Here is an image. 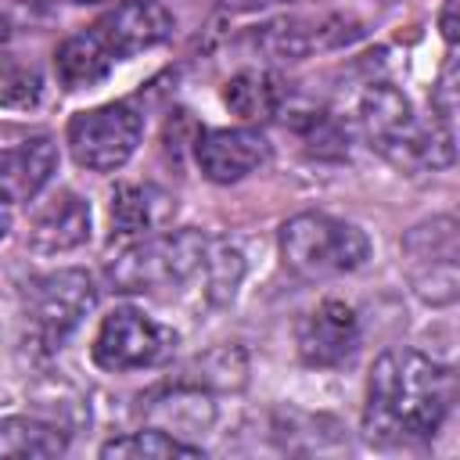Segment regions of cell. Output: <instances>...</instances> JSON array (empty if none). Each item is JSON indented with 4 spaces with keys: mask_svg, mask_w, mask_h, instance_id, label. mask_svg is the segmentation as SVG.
<instances>
[{
    "mask_svg": "<svg viewBox=\"0 0 460 460\" xmlns=\"http://www.w3.org/2000/svg\"><path fill=\"white\" fill-rule=\"evenodd\" d=\"M172 345H176L172 327L151 320L147 313H140L133 305H122V309H111L101 320L90 356L101 370L126 374V370L158 367L162 359L172 356Z\"/></svg>",
    "mask_w": 460,
    "mask_h": 460,
    "instance_id": "cell-7",
    "label": "cell"
},
{
    "mask_svg": "<svg viewBox=\"0 0 460 460\" xmlns=\"http://www.w3.org/2000/svg\"><path fill=\"white\" fill-rule=\"evenodd\" d=\"M359 126L377 155L399 169H446L453 165V129L442 122L420 126L402 90L370 83L359 97Z\"/></svg>",
    "mask_w": 460,
    "mask_h": 460,
    "instance_id": "cell-3",
    "label": "cell"
},
{
    "mask_svg": "<svg viewBox=\"0 0 460 460\" xmlns=\"http://www.w3.org/2000/svg\"><path fill=\"white\" fill-rule=\"evenodd\" d=\"M438 29H442V36H446V43H456V0H446V7H442V14H438Z\"/></svg>",
    "mask_w": 460,
    "mask_h": 460,
    "instance_id": "cell-24",
    "label": "cell"
},
{
    "mask_svg": "<svg viewBox=\"0 0 460 460\" xmlns=\"http://www.w3.org/2000/svg\"><path fill=\"white\" fill-rule=\"evenodd\" d=\"M4 40H7V22L0 18V43H4Z\"/></svg>",
    "mask_w": 460,
    "mask_h": 460,
    "instance_id": "cell-27",
    "label": "cell"
},
{
    "mask_svg": "<svg viewBox=\"0 0 460 460\" xmlns=\"http://www.w3.org/2000/svg\"><path fill=\"white\" fill-rule=\"evenodd\" d=\"M97 288L86 270H58L29 288V327L43 349H58L93 309Z\"/></svg>",
    "mask_w": 460,
    "mask_h": 460,
    "instance_id": "cell-8",
    "label": "cell"
},
{
    "mask_svg": "<svg viewBox=\"0 0 460 460\" xmlns=\"http://www.w3.org/2000/svg\"><path fill=\"white\" fill-rule=\"evenodd\" d=\"M58 169V144L50 137L22 140L18 147L0 151V201L36 198Z\"/></svg>",
    "mask_w": 460,
    "mask_h": 460,
    "instance_id": "cell-15",
    "label": "cell"
},
{
    "mask_svg": "<svg viewBox=\"0 0 460 460\" xmlns=\"http://www.w3.org/2000/svg\"><path fill=\"white\" fill-rule=\"evenodd\" d=\"M295 129H298L305 151L316 155V158H341V155L349 151L345 129H341L338 119L327 115V111H302V119L295 122Z\"/></svg>",
    "mask_w": 460,
    "mask_h": 460,
    "instance_id": "cell-22",
    "label": "cell"
},
{
    "mask_svg": "<svg viewBox=\"0 0 460 460\" xmlns=\"http://www.w3.org/2000/svg\"><path fill=\"white\" fill-rule=\"evenodd\" d=\"M359 345V320L352 305L327 298L298 323V356L309 367H338Z\"/></svg>",
    "mask_w": 460,
    "mask_h": 460,
    "instance_id": "cell-12",
    "label": "cell"
},
{
    "mask_svg": "<svg viewBox=\"0 0 460 460\" xmlns=\"http://www.w3.org/2000/svg\"><path fill=\"white\" fill-rule=\"evenodd\" d=\"M68 438L58 424L36 417H4L0 420V456H61Z\"/></svg>",
    "mask_w": 460,
    "mask_h": 460,
    "instance_id": "cell-18",
    "label": "cell"
},
{
    "mask_svg": "<svg viewBox=\"0 0 460 460\" xmlns=\"http://www.w3.org/2000/svg\"><path fill=\"white\" fill-rule=\"evenodd\" d=\"M40 93H43L40 68L0 50V108H32Z\"/></svg>",
    "mask_w": 460,
    "mask_h": 460,
    "instance_id": "cell-21",
    "label": "cell"
},
{
    "mask_svg": "<svg viewBox=\"0 0 460 460\" xmlns=\"http://www.w3.org/2000/svg\"><path fill=\"white\" fill-rule=\"evenodd\" d=\"M363 29L352 18H320V22H302V18H280L270 22L255 32V47L262 54H270L273 61H302L305 54L320 50V47H341L352 43Z\"/></svg>",
    "mask_w": 460,
    "mask_h": 460,
    "instance_id": "cell-11",
    "label": "cell"
},
{
    "mask_svg": "<svg viewBox=\"0 0 460 460\" xmlns=\"http://www.w3.org/2000/svg\"><path fill=\"white\" fill-rule=\"evenodd\" d=\"M453 406V370L413 352L388 349L370 367L363 431L370 442L428 438Z\"/></svg>",
    "mask_w": 460,
    "mask_h": 460,
    "instance_id": "cell-2",
    "label": "cell"
},
{
    "mask_svg": "<svg viewBox=\"0 0 460 460\" xmlns=\"http://www.w3.org/2000/svg\"><path fill=\"white\" fill-rule=\"evenodd\" d=\"M68 4H101V0H68Z\"/></svg>",
    "mask_w": 460,
    "mask_h": 460,
    "instance_id": "cell-28",
    "label": "cell"
},
{
    "mask_svg": "<svg viewBox=\"0 0 460 460\" xmlns=\"http://www.w3.org/2000/svg\"><path fill=\"white\" fill-rule=\"evenodd\" d=\"M431 108H435L438 122L453 129V115H456V58L446 61V68H442V75H438V83L431 90Z\"/></svg>",
    "mask_w": 460,
    "mask_h": 460,
    "instance_id": "cell-23",
    "label": "cell"
},
{
    "mask_svg": "<svg viewBox=\"0 0 460 460\" xmlns=\"http://www.w3.org/2000/svg\"><path fill=\"white\" fill-rule=\"evenodd\" d=\"M270 158V140L259 129L234 126V129H208L194 140V162L205 180L212 183H237L252 176Z\"/></svg>",
    "mask_w": 460,
    "mask_h": 460,
    "instance_id": "cell-10",
    "label": "cell"
},
{
    "mask_svg": "<svg viewBox=\"0 0 460 460\" xmlns=\"http://www.w3.org/2000/svg\"><path fill=\"white\" fill-rule=\"evenodd\" d=\"M280 259L298 280H334L370 259V241L356 223L302 212L280 226Z\"/></svg>",
    "mask_w": 460,
    "mask_h": 460,
    "instance_id": "cell-4",
    "label": "cell"
},
{
    "mask_svg": "<svg viewBox=\"0 0 460 460\" xmlns=\"http://www.w3.org/2000/svg\"><path fill=\"white\" fill-rule=\"evenodd\" d=\"M101 456H122V460H172V456H205L201 446L183 442L162 428H144L122 438H111L101 446Z\"/></svg>",
    "mask_w": 460,
    "mask_h": 460,
    "instance_id": "cell-19",
    "label": "cell"
},
{
    "mask_svg": "<svg viewBox=\"0 0 460 460\" xmlns=\"http://www.w3.org/2000/svg\"><path fill=\"white\" fill-rule=\"evenodd\" d=\"M108 277L115 291L126 295H172L183 291V284L201 280V298L208 305H223L244 277V255L223 237L165 230L133 241L108 266Z\"/></svg>",
    "mask_w": 460,
    "mask_h": 460,
    "instance_id": "cell-1",
    "label": "cell"
},
{
    "mask_svg": "<svg viewBox=\"0 0 460 460\" xmlns=\"http://www.w3.org/2000/svg\"><path fill=\"white\" fill-rule=\"evenodd\" d=\"M402 273L417 298L428 305H449L460 291V234L453 216H435L406 230Z\"/></svg>",
    "mask_w": 460,
    "mask_h": 460,
    "instance_id": "cell-5",
    "label": "cell"
},
{
    "mask_svg": "<svg viewBox=\"0 0 460 460\" xmlns=\"http://www.w3.org/2000/svg\"><path fill=\"white\" fill-rule=\"evenodd\" d=\"M147 413L162 420V431H169V428L176 431L180 424H187V428H205V424L212 420V402H208L205 392L176 385V388L155 392V395L147 399Z\"/></svg>",
    "mask_w": 460,
    "mask_h": 460,
    "instance_id": "cell-20",
    "label": "cell"
},
{
    "mask_svg": "<svg viewBox=\"0 0 460 460\" xmlns=\"http://www.w3.org/2000/svg\"><path fill=\"white\" fill-rule=\"evenodd\" d=\"M172 11L158 0H122L108 14L93 22V36L111 50V58H133L140 50H151L172 36Z\"/></svg>",
    "mask_w": 460,
    "mask_h": 460,
    "instance_id": "cell-9",
    "label": "cell"
},
{
    "mask_svg": "<svg viewBox=\"0 0 460 460\" xmlns=\"http://www.w3.org/2000/svg\"><path fill=\"white\" fill-rule=\"evenodd\" d=\"M111 61H115L111 50L93 32H75L58 47L54 72L65 90H86V86H97L101 79H108Z\"/></svg>",
    "mask_w": 460,
    "mask_h": 460,
    "instance_id": "cell-17",
    "label": "cell"
},
{
    "mask_svg": "<svg viewBox=\"0 0 460 460\" xmlns=\"http://www.w3.org/2000/svg\"><path fill=\"white\" fill-rule=\"evenodd\" d=\"M90 237V205L75 190L54 194L47 205L36 208L29 223V248L36 255H61L79 248Z\"/></svg>",
    "mask_w": 460,
    "mask_h": 460,
    "instance_id": "cell-13",
    "label": "cell"
},
{
    "mask_svg": "<svg viewBox=\"0 0 460 460\" xmlns=\"http://www.w3.org/2000/svg\"><path fill=\"white\" fill-rule=\"evenodd\" d=\"M284 101H288V86L266 68H244L234 79H226V86H223V104L248 122L280 115Z\"/></svg>",
    "mask_w": 460,
    "mask_h": 460,
    "instance_id": "cell-16",
    "label": "cell"
},
{
    "mask_svg": "<svg viewBox=\"0 0 460 460\" xmlns=\"http://www.w3.org/2000/svg\"><path fill=\"white\" fill-rule=\"evenodd\" d=\"M172 212V198L158 190L155 183H119L111 190L108 223H111V244H129L147 234H155Z\"/></svg>",
    "mask_w": 460,
    "mask_h": 460,
    "instance_id": "cell-14",
    "label": "cell"
},
{
    "mask_svg": "<svg viewBox=\"0 0 460 460\" xmlns=\"http://www.w3.org/2000/svg\"><path fill=\"white\" fill-rule=\"evenodd\" d=\"M270 4H280V0H219V7H226V11H259Z\"/></svg>",
    "mask_w": 460,
    "mask_h": 460,
    "instance_id": "cell-25",
    "label": "cell"
},
{
    "mask_svg": "<svg viewBox=\"0 0 460 460\" xmlns=\"http://www.w3.org/2000/svg\"><path fill=\"white\" fill-rule=\"evenodd\" d=\"M7 226H11V216H7V208L0 205V241H4V234H7Z\"/></svg>",
    "mask_w": 460,
    "mask_h": 460,
    "instance_id": "cell-26",
    "label": "cell"
},
{
    "mask_svg": "<svg viewBox=\"0 0 460 460\" xmlns=\"http://www.w3.org/2000/svg\"><path fill=\"white\" fill-rule=\"evenodd\" d=\"M140 137H144V119L126 101L79 111L68 122V151L83 169H93V172L122 169L137 151Z\"/></svg>",
    "mask_w": 460,
    "mask_h": 460,
    "instance_id": "cell-6",
    "label": "cell"
}]
</instances>
